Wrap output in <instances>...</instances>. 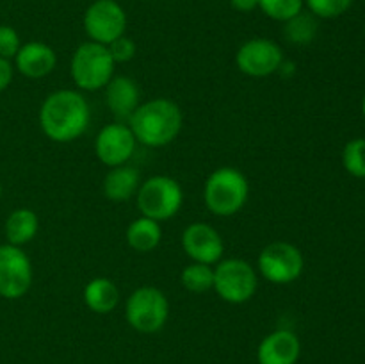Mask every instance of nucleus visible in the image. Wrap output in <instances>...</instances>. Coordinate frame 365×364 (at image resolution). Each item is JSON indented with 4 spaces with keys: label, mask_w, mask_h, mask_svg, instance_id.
I'll return each mask as SVG.
<instances>
[{
    "label": "nucleus",
    "mask_w": 365,
    "mask_h": 364,
    "mask_svg": "<svg viewBox=\"0 0 365 364\" xmlns=\"http://www.w3.org/2000/svg\"><path fill=\"white\" fill-rule=\"evenodd\" d=\"M91 109L82 93L57 89L43 100L39 107V127L43 134L56 143H71L89 127Z\"/></svg>",
    "instance_id": "nucleus-1"
},
{
    "label": "nucleus",
    "mask_w": 365,
    "mask_h": 364,
    "mask_svg": "<svg viewBox=\"0 0 365 364\" xmlns=\"http://www.w3.org/2000/svg\"><path fill=\"white\" fill-rule=\"evenodd\" d=\"M184 125L180 107L168 98H153L139 103L128 118V127L135 141L150 148H160L177 139Z\"/></svg>",
    "instance_id": "nucleus-2"
},
{
    "label": "nucleus",
    "mask_w": 365,
    "mask_h": 364,
    "mask_svg": "<svg viewBox=\"0 0 365 364\" xmlns=\"http://www.w3.org/2000/svg\"><path fill=\"white\" fill-rule=\"evenodd\" d=\"M250 196V182L242 171L232 166H221L207 177L203 186V202L207 209L220 218H230L241 213Z\"/></svg>",
    "instance_id": "nucleus-3"
},
{
    "label": "nucleus",
    "mask_w": 365,
    "mask_h": 364,
    "mask_svg": "<svg viewBox=\"0 0 365 364\" xmlns=\"http://www.w3.org/2000/svg\"><path fill=\"white\" fill-rule=\"evenodd\" d=\"M114 59L109 49L95 41H86L77 46L70 64V74L75 86L82 91H98L114 77Z\"/></svg>",
    "instance_id": "nucleus-4"
},
{
    "label": "nucleus",
    "mask_w": 365,
    "mask_h": 364,
    "mask_svg": "<svg viewBox=\"0 0 365 364\" xmlns=\"http://www.w3.org/2000/svg\"><path fill=\"white\" fill-rule=\"evenodd\" d=\"M135 200L141 216L152 218L160 223L177 216L184 206V191L173 177L153 175L141 182Z\"/></svg>",
    "instance_id": "nucleus-5"
},
{
    "label": "nucleus",
    "mask_w": 365,
    "mask_h": 364,
    "mask_svg": "<svg viewBox=\"0 0 365 364\" xmlns=\"http://www.w3.org/2000/svg\"><path fill=\"white\" fill-rule=\"evenodd\" d=\"M125 318L134 330L141 334H155L163 330L170 318V302L160 289L143 285L125 302Z\"/></svg>",
    "instance_id": "nucleus-6"
},
{
    "label": "nucleus",
    "mask_w": 365,
    "mask_h": 364,
    "mask_svg": "<svg viewBox=\"0 0 365 364\" xmlns=\"http://www.w3.org/2000/svg\"><path fill=\"white\" fill-rule=\"evenodd\" d=\"M257 288H259V277L248 261L230 257L220 261L214 268L212 289L227 303L239 305L250 302L255 296Z\"/></svg>",
    "instance_id": "nucleus-7"
},
{
    "label": "nucleus",
    "mask_w": 365,
    "mask_h": 364,
    "mask_svg": "<svg viewBox=\"0 0 365 364\" xmlns=\"http://www.w3.org/2000/svg\"><path fill=\"white\" fill-rule=\"evenodd\" d=\"M260 275L277 285L292 284L298 280L305 268L302 250L289 241H273L264 246L257 261Z\"/></svg>",
    "instance_id": "nucleus-8"
},
{
    "label": "nucleus",
    "mask_w": 365,
    "mask_h": 364,
    "mask_svg": "<svg viewBox=\"0 0 365 364\" xmlns=\"http://www.w3.org/2000/svg\"><path fill=\"white\" fill-rule=\"evenodd\" d=\"M82 24L91 41L109 46L127 31V13L116 0H95L86 9Z\"/></svg>",
    "instance_id": "nucleus-9"
},
{
    "label": "nucleus",
    "mask_w": 365,
    "mask_h": 364,
    "mask_svg": "<svg viewBox=\"0 0 365 364\" xmlns=\"http://www.w3.org/2000/svg\"><path fill=\"white\" fill-rule=\"evenodd\" d=\"M32 277L31 259L21 246L0 245V296L6 300L21 298L31 289Z\"/></svg>",
    "instance_id": "nucleus-10"
},
{
    "label": "nucleus",
    "mask_w": 365,
    "mask_h": 364,
    "mask_svg": "<svg viewBox=\"0 0 365 364\" xmlns=\"http://www.w3.org/2000/svg\"><path fill=\"white\" fill-rule=\"evenodd\" d=\"M284 61L282 46L267 38L248 39L239 46L237 54H235V64H237L239 71L255 79L277 74Z\"/></svg>",
    "instance_id": "nucleus-11"
},
{
    "label": "nucleus",
    "mask_w": 365,
    "mask_h": 364,
    "mask_svg": "<svg viewBox=\"0 0 365 364\" xmlns=\"http://www.w3.org/2000/svg\"><path fill=\"white\" fill-rule=\"evenodd\" d=\"M182 248L192 263L217 264L225 253V241L220 232L205 221L189 223L182 232Z\"/></svg>",
    "instance_id": "nucleus-12"
},
{
    "label": "nucleus",
    "mask_w": 365,
    "mask_h": 364,
    "mask_svg": "<svg viewBox=\"0 0 365 364\" xmlns=\"http://www.w3.org/2000/svg\"><path fill=\"white\" fill-rule=\"evenodd\" d=\"M135 138L125 123H109L100 128L95 139V153L109 168L127 164L135 150Z\"/></svg>",
    "instance_id": "nucleus-13"
},
{
    "label": "nucleus",
    "mask_w": 365,
    "mask_h": 364,
    "mask_svg": "<svg viewBox=\"0 0 365 364\" xmlns=\"http://www.w3.org/2000/svg\"><path fill=\"white\" fill-rule=\"evenodd\" d=\"M302 353V343L292 330L280 328L260 341L257 350L259 364H296Z\"/></svg>",
    "instance_id": "nucleus-14"
},
{
    "label": "nucleus",
    "mask_w": 365,
    "mask_h": 364,
    "mask_svg": "<svg viewBox=\"0 0 365 364\" xmlns=\"http://www.w3.org/2000/svg\"><path fill=\"white\" fill-rule=\"evenodd\" d=\"M57 64L56 50L41 41H29L20 46L14 56V66L24 77L43 79L53 71Z\"/></svg>",
    "instance_id": "nucleus-15"
},
{
    "label": "nucleus",
    "mask_w": 365,
    "mask_h": 364,
    "mask_svg": "<svg viewBox=\"0 0 365 364\" xmlns=\"http://www.w3.org/2000/svg\"><path fill=\"white\" fill-rule=\"evenodd\" d=\"M106 103L118 118H130L141 103V89L130 77H113L106 86Z\"/></svg>",
    "instance_id": "nucleus-16"
},
{
    "label": "nucleus",
    "mask_w": 365,
    "mask_h": 364,
    "mask_svg": "<svg viewBox=\"0 0 365 364\" xmlns=\"http://www.w3.org/2000/svg\"><path fill=\"white\" fill-rule=\"evenodd\" d=\"M139 186H141V173L134 166L121 164L107 171L103 178V195L110 202H127L138 195Z\"/></svg>",
    "instance_id": "nucleus-17"
},
{
    "label": "nucleus",
    "mask_w": 365,
    "mask_h": 364,
    "mask_svg": "<svg viewBox=\"0 0 365 364\" xmlns=\"http://www.w3.org/2000/svg\"><path fill=\"white\" fill-rule=\"evenodd\" d=\"M86 307L96 314H109L120 303V289L110 278L95 277L84 285L82 291Z\"/></svg>",
    "instance_id": "nucleus-18"
},
{
    "label": "nucleus",
    "mask_w": 365,
    "mask_h": 364,
    "mask_svg": "<svg viewBox=\"0 0 365 364\" xmlns=\"http://www.w3.org/2000/svg\"><path fill=\"white\" fill-rule=\"evenodd\" d=\"M39 231V218L38 214L27 207H20L14 209L13 213L7 216L6 225H4V232H6V239L9 245L24 246L31 243L36 238Z\"/></svg>",
    "instance_id": "nucleus-19"
},
{
    "label": "nucleus",
    "mask_w": 365,
    "mask_h": 364,
    "mask_svg": "<svg viewBox=\"0 0 365 364\" xmlns=\"http://www.w3.org/2000/svg\"><path fill=\"white\" fill-rule=\"evenodd\" d=\"M125 239L132 250L139 253H148L159 246L160 239H163V228H160L159 221L139 216L128 223L127 231H125Z\"/></svg>",
    "instance_id": "nucleus-20"
},
{
    "label": "nucleus",
    "mask_w": 365,
    "mask_h": 364,
    "mask_svg": "<svg viewBox=\"0 0 365 364\" xmlns=\"http://www.w3.org/2000/svg\"><path fill=\"white\" fill-rule=\"evenodd\" d=\"M285 39L294 45H309L317 34V20L312 13H299L294 18L285 21Z\"/></svg>",
    "instance_id": "nucleus-21"
},
{
    "label": "nucleus",
    "mask_w": 365,
    "mask_h": 364,
    "mask_svg": "<svg viewBox=\"0 0 365 364\" xmlns=\"http://www.w3.org/2000/svg\"><path fill=\"white\" fill-rule=\"evenodd\" d=\"M180 282L187 291L207 293L214 285V268L210 264L191 263L182 270Z\"/></svg>",
    "instance_id": "nucleus-22"
},
{
    "label": "nucleus",
    "mask_w": 365,
    "mask_h": 364,
    "mask_svg": "<svg viewBox=\"0 0 365 364\" xmlns=\"http://www.w3.org/2000/svg\"><path fill=\"white\" fill-rule=\"evenodd\" d=\"M305 0H259V7L267 18L277 21H287L299 14Z\"/></svg>",
    "instance_id": "nucleus-23"
},
{
    "label": "nucleus",
    "mask_w": 365,
    "mask_h": 364,
    "mask_svg": "<svg viewBox=\"0 0 365 364\" xmlns=\"http://www.w3.org/2000/svg\"><path fill=\"white\" fill-rule=\"evenodd\" d=\"M342 166L349 175L365 178V139L355 138L346 143L342 150Z\"/></svg>",
    "instance_id": "nucleus-24"
},
{
    "label": "nucleus",
    "mask_w": 365,
    "mask_h": 364,
    "mask_svg": "<svg viewBox=\"0 0 365 364\" xmlns=\"http://www.w3.org/2000/svg\"><path fill=\"white\" fill-rule=\"evenodd\" d=\"M310 13L317 18H337L351 7L353 0H305Z\"/></svg>",
    "instance_id": "nucleus-25"
},
{
    "label": "nucleus",
    "mask_w": 365,
    "mask_h": 364,
    "mask_svg": "<svg viewBox=\"0 0 365 364\" xmlns=\"http://www.w3.org/2000/svg\"><path fill=\"white\" fill-rule=\"evenodd\" d=\"M107 49H109L114 63H128V61L134 59L135 52H138V45H135L134 39L125 34L121 38L114 39Z\"/></svg>",
    "instance_id": "nucleus-26"
},
{
    "label": "nucleus",
    "mask_w": 365,
    "mask_h": 364,
    "mask_svg": "<svg viewBox=\"0 0 365 364\" xmlns=\"http://www.w3.org/2000/svg\"><path fill=\"white\" fill-rule=\"evenodd\" d=\"M20 46L21 41L18 32L11 25H0V57H4V59H14Z\"/></svg>",
    "instance_id": "nucleus-27"
},
{
    "label": "nucleus",
    "mask_w": 365,
    "mask_h": 364,
    "mask_svg": "<svg viewBox=\"0 0 365 364\" xmlns=\"http://www.w3.org/2000/svg\"><path fill=\"white\" fill-rule=\"evenodd\" d=\"M13 64H11L9 59H4V57H0V93L4 91V89L9 88L11 81H13Z\"/></svg>",
    "instance_id": "nucleus-28"
},
{
    "label": "nucleus",
    "mask_w": 365,
    "mask_h": 364,
    "mask_svg": "<svg viewBox=\"0 0 365 364\" xmlns=\"http://www.w3.org/2000/svg\"><path fill=\"white\" fill-rule=\"evenodd\" d=\"M230 6L239 13H252L259 7V0H230Z\"/></svg>",
    "instance_id": "nucleus-29"
},
{
    "label": "nucleus",
    "mask_w": 365,
    "mask_h": 364,
    "mask_svg": "<svg viewBox=\"0 0 365 364\" xmlns=\"http://www.w3.org/2000/svg\"><path fill=\"white\" fill-rule=\"evenodd\" d=\"M362 114H364V120H365V95H364V98H362Z\"/></svg>",
    "instance_id": "nucleus-30"
},
{
    "label": "nucleus",
    "mask_w": 365,
    "mask_h": 364,
    "mask_svg": "<svg viewBox=\"0 0 365 364\" xmlns=\"http://www.w3.org/2000/svg\"><path fill=\"white\" fill-rule=\"evenodd\" d=\"M0 198H2V184H0Z\"/></svg>",
    "instance_id": "nucleus-31"
}]
</instances>
